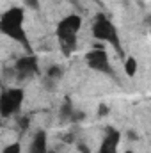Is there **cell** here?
Masks as SVG:
<instances>
[{
	"label": "cell",
	"instance_id": "cell-1",
	"mask_svg": "<svg viewBox=\"0 0 151 153\" xmlns=\"http://www.w3.org/2000/svg\"><path fill=\"white\" fill-rule=\"evenodd\" d=\"M23 22H25V9L23 7H18V5L9 7L0 16V32L4 36H7L9 39L23 45L27 52H32L29 38L25 34V29H23Z\"/></svg>",
	"mask_w": 151,
	"mask_h": 153
},
{
	"label": "cell",
	"instance_id": "cell-2",
	"mask_svg": "<svg viewBox=\"0 0 151 153\" xmlns=\"http://www.w3.org/2000/svg\"><path fill=\"white\" fill-rule=\"evenodd\" d=\"M80 29H82V18L78 14H68L57 23L55 36L64 55H70L71 52L76 50V39H78Z\"/></svg>",
	"mask_w": 151,
	"mask_h": 153
},
{
	"label": "cell",
	"instance_id": "cell-3",
	"mask_svg": "<svg viewBox=\"0 0 151 153\" xmlns=\"http://www.w3.org/2000/svg\"><path fill=\"white\" fill-rule=\"evenodd\" d=\"M91 30H93V36L98 39V41H101V43H109V45L112 46L117 53H121V55H123L119 32H117L115 25H114V23L107 18V16H105V14H101V13H100V14H96V16H94Z\"/></svg>",
	"mask_w": 151,
	"mask_h": 153
},
{
	"label": "cell",
	"instance_id": "cell-4",
	"mask_svg": "<svg viewBox=\"0 0 151 153\" xmlns=\"http://www.w3.org/2000/svg\"><path fill=\"white\" fill-rule=\"evenodd\" d=\"M23 98H25V93L20 87H9V89L2 91L0 93V116L2 117L14 116L20 111Z\"/></svg>",
	"mask_w": 151,
	"mask_h": 153
},
{
	"label": "cell",
	"instance_id": "cell-5",
	"mask_svg": "<svg viewBox=\"0 0 151 153\" xmlns=\"http://www.w3.org/2000/svg\"><path fill=\"white\" fill-rule=\"evenodd\" d=\"M85 62L91 70L98 71V73H105V75H112L114 76V70L110 66L109 61V53L105 50L103 45H96L93 46L87 53H85Z\"/></svg>",
	"mask_w": 151,
	"mask_h": 153
},
{
	"label": "cell",
	"instance_id": "cell-6",
	"mask_svg": "<svg viewBox=\"0 0 151 153\" xmlns=\"http://www.w3.org/2000/svg\"><path fill=\"white\" fill-rule=\"evenodd\" d=\"M14 70L20 78H30V76L38 75L39 73V64H38V57L29 53L25 57H20L14 64Z\"/></svg>",
	"mask_w": 151,
	"mask_h": 153
},
{
	"label": "cell",
	"instance_id": "cell-7",
	"mask_svg": "<svg viewBox=\"0 0 151 153\" xmlns=\"http://www.w3.org/2000/svg\"><path fill=\"white\" fill-rule=\"evenodd\" d=\"M119 143H121V132L115 128H107V134L100 144L98 153H119Z\"/></svg>",
	"mask_w": 151,
	"mask_h": 153
},
{
	"label": "cell",
	"instance_id": "cell-8",
	"mask_svg": "<svg viewBox=\"0 0 151 153\" xmlns=\"http://www.w3.org/2000/svg\"><path fill=\"white\" fill-rule=\"evenodd\" d=\"M29 153H48V141H46V132L38 130L29 144Z\"/></svg>",
	"mask_w": 151,
	"mask_h": 153
},
{
	"label": "cell",
	"instance_id": "cell-9",
	"mask_svg": "<svg viewBox=\"0 0 151 153\" xmlns=\"http://www.w3.org/2000/svg\"><path fill=\"white\" fill-rule=\"evenodd\" d=\"M137 68H139L137 59L135 57H126V61H124V73L128 76H133L137 73Z\"/></svg>",
	"mask_w": 151,
	"mask_h": 153
},
{
	"label": "cell",
	"instance_id": "cell-10",
	"mask_svg": "<svg viewBox=\"0 0 151 153\" xmlns=\"http://www.w3.org/2000/svg\"><path fill=\"white\" fill-rule=\"evenodd\" d=\"M73 105L70 103V102H64L62 103V107H61V112H59V116H61V119H64V121H71V116H73Z\"/></svg>",
	"mask_w": 151,
	"mask_h": 153
},
{
	"label": "cell",
	"instance_id": "cell-11",
	"mask_svg": "<svg viewBox=\"0 0 151 153\" xmlns=\"http://www.w3.org/2000/svg\"><path fill=\"white\" fill-rule=\"evenodd\" d=\"M61 76H62V68H61V66L52 64V66L48 68V71H46V78H48V80H59Z\"/></svg>",
	"mask_w": 151,
	"mask_h": 153
},
{
	"label": "cell",
	"instance_id": "cell-12",
	"mask_svg": "<svg viewBox=\"0 0 151 153\" xmlns=\"http://www.w3.org/2000/svg\"><path fill=\"white\" fill-rule=\"evenodd\" d=\"M2 153H21V144L16 141V143H11V144H7L4 150H2Z\"/></svg>",
	"mask_w": 151,
	"mask_h": 153
},
{
	"label": "cell",
	"instance_id": "cell-13",
	"mask_svg": "<svg viewBox=\"0 0 151 153\" xmlns=\"http://www.w3.org/2000/svg\"><path fill=\"white\" fill-rule=\"evenodd\" d=\"M21 2L27 9H38L39 7V0H21Z\"/></svg>",
	"mask_w": 151,
	"mask_h": 153
},
{
	"label": "cell",
	"instance_id": "cell-14",
	"mask_svg": "<svg viewBox=\"0 0 151 153\" xmlns=\"http://www.w3.org/2000/svg\"><path fill=\"white\" fill-rule=\"evenodd\" d=\"M98 114H100V116H107V114H109V107H107L105 103H101V105H100V112H98Z\"/></svg>",
	"mask_w": 151,
	"mask_h": 153
},
{
	"label": "cell",
	"instance_id": "cell-15",
	"mask_svg": "<svg viewBox=\"0 0 151 153\" xmlns=\"http://www.w3.org/2000/svg\"><path fill=\"white\" fill-rule=\"evenodd\" d=\"M124 153H133V152H132V150H126V152H124Z\"/></svg>",
	"mask_w": 151,
	"mask_h": 153
}]
</instances>
